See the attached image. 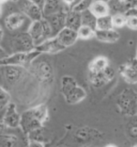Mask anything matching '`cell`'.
<instances>
[{"label": "cell", "instance_id": "obj_33", "mask_svg": "<svg viewBox=\"0 0 137 147\" xmlns=\"http://www.w3.org/2000/svg\"><path fill=\"white\" fill-rule=\"evenodd\" d=\"M124 15L125 16V18L137 17V9H136V7H131L128 10H126Z\"/></svg>", "mask_w": 137, "mask_h": 147}, {"label": "cell", "instance_id": "obj_31", "mask_svg": "<svg viewBox=\"0 0 137 147\" xmlns=\"http://www.w3.org/2000/svg\"><path fill=\"white\" fill-rule=\"evenodd\" d=\"M103 74L104 76V78L107 80V82H110L111 80H113V78L115 77V70L113 68H111L110 65H108L103 70Z\"/></svg>", "mask_w": 137, "mask_h": 147}, {"label": "cell", "instance_id": "obj_28", "mask_svg": "<svg viewBox=\"0 0 137 147\" xmlns=\"http://www.w3.org/2000/svg\"><path fill=\"white\" fill-rule=\"evenodd\" d=\"M18 138L11 135H0V146H14L18 144Z\"/></svg>", "mask_w": 137, "mask_h": 147}, {"label": "cell", "instance_id": "obj_38", "mask_svg": "<svg viewBox=\"0 0 137 147\" xmlns=\"http://www.w3.org/2000/svg\"><path fill=\"white\" fill-rule=\"evenodd\" d=\"M3 34H4V31H3V28H2V27L0 26V40L2 39V38H3Z\"/></svg>", "mask_w": 137, "mask_h": 147}, {"label": "cell", "instance_id": "obj_23", "mask_svg": "<svg viewBox=\"0 0 137 147\" xmlns=\"http://www.w3.org/2000/svg\"><path fill=\"white\" fill-rule=\"evenodd\" d=\"M80 18H82V25H83V26H88L91 28L95 29L96 19H97V18H96L89 9L83 10V11L80 12Z\"/></svg>", "mask_w": 137, "mask_h": 147}, {"label": "cell", "instance_id": "obj_26", "mask_svg": "<svg viewBox=\"0 0 137 147\" xmlns=\"http://www.w3.org/2000/svg\"><path fill=\"white\" fill-rule=\"evenodd\" d=\"M94 34H95V29L91 28L88 26H83V25H82L77 30L78 38L83 40H87L94 38Z\"/></svg>", "mask_w": 137, "mask_h": 147}, {"label": "cell", "instance_id": "obj_18", "mask_svg": "<svg viewBox=\"0 0 137 147\" xmlns=\"http://www.w3.org/2000/svg\"><path fill=\"white\" fill-rule=\"evenodd\" d=\"M82 26V18H80V12L74 11L72 9H70L66 12V21L65 27L73 29L77 31L78 28Z\"/></svg>", "mask_w": 137, "mask_h": 147}, {"label": "cell", "instance_id": "obj_36", "mask_svg": "<svg viewBox=\"0 0 137 147\" xmlns=\"http://www.w3.org/2000/svg\"><path fill=\"white\" fill-rule=\"evenodd\" d=\"M7 56H8V54L7 53L6 50H5L4 49H2L1 47H0V59H4V58L7 57Z\"/></svg>", "mask_w": 137, "mask_h": 147}, {"label": "cell", "instance_id": "obj_10", "mask_svg": "<svg viewBox=\"0 0 137 147\" xmlns=\"http://www.w3.org/2000/svg\"><path fill=\"white\" fill-rule=\"evenodd\" d=\"M110 15L124 14L131 7H136V0H109L107 2Z\"/></svg>", "mask_w": 137, "mask_h": 147}, {"label": "cell", "instance_id": "obj_6", "mask_svg": "<svg viewBox=\"0 0 137 147\" xmlns=\"http://www.w3.org/2000/svg\"><path fill=\"white\" fill-rule=\"evenodd\" d=\"M18 8L27 18L32 21L43 18L42 9L30 0H18L17 2Z\"/></svg>", "mask_w": 137, "mask_h": 147}, {"label": "cell", "instance_id": "obj_5", "mask_svg": "<svg viewBox=\"0 0 137 147\" xmlns=\"http://www.w3.org/2000/svg\"><path fill=\"white\" fill-rule=\"evenodd\" d=\"M10 47L14 53L28 52L35 49V44L28 32H21L11 38Z\"/></svg>", "mask_w": 137, "mask_h": 147}, {"label": "cell", "instance_id": "obj_16", "mask_svg": "<svg viewBox=\"0 0 137 147\" xmlns=\"http://www.w3.org/2000/svg\"><path fill=\"white\" fill-rule=\"evenodd\" d=\"M94 38H97L99 41L106 43H115L120 39V33L116 30L107 29V30H97L95 29Z\"/></svg>", "mask_w": 137, "mask_h": 147}, {"label": "cell", "instance_id": "obj_41", "mask_svg": "<svg viewBox=\"0 0 137 147\" xmlns=\"http://www.w3.org/2000/svg\"><path fill=\"white\" fill-rule=\"evenodd\" d=\"M7 1H8V0H0V3H1V4H3V3L7 2Z\"/></svg>", "mask_w": 137, "mask_h": 147}, {"label": "cell", "instance_id": "obj_21", "mask_svg": "<svg viewBox=\"0 0 137 147\" xmlns=\"http://www.w3.org/2000/svg\"><path fill=\"white\" fill-rule=\"evenodd\" d=\"M62 8L61 4H60V0H45L42 7L43 17L57 13Z\"/></svg>", "mask_w": 137, "mask_h": 147}, {"label": "cell", "instance_id": "obj_4", "mask_svg": "<svg viewBox=\"0 0 137 147\" xmlns=\"http://www.w3.org/2000/svg\"><path fill=\"white\" fill-rule=\"evenodd\" d=\"M118 107L121 113L130 116L136 115V92L133 90H124L118 99Z\"/></svg>", "mask_w": 137, "mask_h": 147}, {"label": "cell", "instance_id": "obj_12", "mask_svg": "<svg viewBox=\"0 0 137 147\" xmlns=\"http://www.w3.org/2000/svg\"><path fill=\"white\" fill-rule=\"evenodd\" d=\"M120 72L126 82L130 84H135L137 82L136 59H132L126 64L121 66L120 69Z\"/></svg>", "mask_w": 137, "mask_h": 147}, {"label": "cell", "instance_id": "obj_24", "mask_svg": "<svg viewBox=\"0 0 137 147\" xmlns=\"http://www.w3.org/2000/svg\"><path fill=\"white\" fill-rule=\"evenodd\" d=\"M113 23H111V15H106L103 17L97 18L96 19V27L95 29L97 30H107L113 29Z\"/></svg>", "mask_w": 137, "mask_h": 147}, {"label": "cell", "instance_id": "obj_11", "mask_svg": "<svg viewBox=\"0 0 137 147\" xmlns=\"http://www.w3.org/2000/svg\"><path fill=\"white\" fill-rule=\"evenodd\" d=\"M35 49L38 50L40 53H49V54H56L65 49L63 46L59 44L56 37L47 38L43 42L37 45Z\"/></svg>", "mask_w": 137, "mask_h": 147}, {"label": "cell", "instance_id": "obj_19", "mask_svg": "<svg viewBox=\"0 0 137 147\" xmlns=\"http://www.w3.org/2000/svg\"><path fill=\"white\" fill-rule=\"evenodd\" d=\"M109 65L108 59L104 56H98L94 58L89 64V73L95 74L101 72Z\"/></svg>", "mask_w": 137, "mask_h": 147}, {"label": "cell", "instance_id": "obj_35", "mask_svg": "<svg viewBox=\"0 0 137 147\" xmlns=\"http://www.w3.org/2000/svg\"><path fill=\"white\" fill-rule=\"evenodd\" d=\"M30 1H32L34 4H36L38 7H39L40 8L42 9V7H43V5H44V1H45V0H30Z\"/></svg>", "mask_w": 137, "mask_h": 147}, {"label": "cell", "instance_id": "obj_20", "mask_svg": "<svg viewBox=\"0 0 137 147\" xmlns=\"http://www.w3.org/2000/svg\"><path fill=\"white\" fill-rule=\"evenodd\" d=\"M89 10L96 18L103 17L110 14L107 3L101 1V0H93V2L90 4L89 7Z\"/></svg>", "mask_w": 137, "mask_h": 147}, {"label": "cell", "instance_id": "obj_25", "mask_svg": "<svg viewBox=\"0 0 137 147\" xmlns=\"http://www.w3.org/2000/svg\"><path fill=\"white\" fill-rule=\"evenodd\" d=\"M89 82L93 86L94 88H101L104 86L105 84H107V80L104 78V76L103 74V71L95 74H90L89 73Z\"/></svg>", "mask_w": 137, "mask_h": 147}, {"label": "cell", "instance_id": "obj_3", "mask_svg": "<svg viewBox=\"0 0 137 147\" xmlns=\"http://www.w3.org/2000/svg\"><path fill=\"white\" fill-rule=\"evenodd\" d=\"M41 53L35 49L28 52H17L0 59V66L14 65L24 67V66L29 65Z\"/></svg>", "mask_w": 137, "mask_h": 147}, {"label": "cell", "instance_id": "obj_37", "mask_svg": "<svg viewBox=\"0 0 137 147\" xmlns=\"http://www.w3.org/2000/svg\"><path fill=\"white\" fill-rule=\"evenodd\" d=\"M6 127H7V126L3 123V121H0V135L3 134V131H5V128H6Z\"/></svg>", "mask_w": 137, "mask_h": 147}, {"label": "cell", "instance_id": "obj_34", "mask_svg": "<svg viewBox=\"0 0 137 147\" xmlns=\"http://www.w3.org/2000/svg\"><path fill=\"white\" fill-rule=\"evenodd\" d=\"M64 2V4L69 7V10L72 9V7H73V3H74V0H62Z\"/></svg>", "mask_w": 137, "mask_h": 147}, {"label": "cell", "instance_id": "obj_1", "mask_svg": "<svg viewBox=\"0 0 137 147\" xmlns=\"http://www.w3.org/2000/svg\"><path fill=\"white\" fill-rule=\"evenodd\" d=\"M48 107L46 104H40L28 109L20 115V123L23 131L26 134L33 130L43 127V123L48 119Z\"/></svg>", "mask_w": 137, "mask_h": 147}, {"label": "cell", "instance_id": "obj_2", "mask_svg": "<svg viewBox=\"0 0 137 147\" xmlns=\"http://www.w3.org/2000/svg\"><path fill=\"white\" fill-rule=\"evenodd\" d=\"M28 32L31 36L35 45H38L47 38H51V29L44 18L32 21Z\"/></svg>", "mask_w": 137, "mask_h": 147}, {"label": "cell", "instance_id": "obj_27", "mask_svg": "<svg viewBox=\"0 0 137 147\" xmlns=\"http://www.w3.org/2000/svg\"><path fill=\"white\" fill-rule=\"evenodd\" d=\"M111 23L113 28H121L125 26L126 18L124 14H113L111 15Z\"/></svg>", "mask_w": 137, "mask_h": 147}, {"label": "cell", "instance_id": "obj_30", "mask_svg": "<svg viewBox=\"0 0 137 147\" xmlns=\"http://www.w3.org/2000/svg\"><path fill=\"white\" fill-rule=\"evenodd\" d=\"M93 2V0H82L78 5H76L74 7H72V9L74 10V11H78V12H82L83 10L89 9L90 4Z\"/></svg>", "mask_w": 137, "mask_h": 147}, {"label": "cell", "instance_id": "obj_22", "mask_svg": "<svg viewBox=\"0 0 137 147\" xmlns=\"http://www.w3.org/2000/svg\"><path fill=\"white\" fill-rule=\"evenodd\" d=\"M78 85L77 82L72 76H63L61 79V85H60V92L63 96L67 94L70 90H72L74 87Z\"/></svg>", "mask_w": 137, "mask_h": 147}, {"label": "cell", "instance_id": "obj_7", "mask_svg": "<svg viewBox=\"0 0 137 147\" xmlns=\"http://www.w3.org/2000/svg\"><path fill=\"white\" fill-rule=\"evenodd\" d=\"M66 12L63 9L60 11L54 13L49 16L43 17L47 22L49 23L50 29H51V38L56 37L60 30L65 28V21H66Z\"/></svg>", "mask_w": 137, "mask_h": 147}, {"label": "cell", "instance_id": "obj_40", "mask_svg": "<svg viewBox=\"0 0 137 147\" xmlns=\"http://www.w3.org/2000/svg\"><path fill=\"white\" fill-rule=\"evenodd\" d=\"M2 17V4L0 3V18Z\"/></svg>", "mask_w": 137, "mask_h": 147}, {"label": "cell", "instance_id": "obj_13", "mask_svg": "<svg viewBox=\"0 0 137 147\" xmlns=\"http://www.w3.org/2000/svg\"><path fill=\"white\" fill-rule=\"evenodd\" d=\"M56 38H57V40L61 46H63L65 49H67L68 47L72 46L77 41L78 39L77 31L65 27L56 35Z\"/></svg>", "mask_w": 137, "mask_h": 147}, {"label": "cell", "instance_id": "obj_15", "mask_svg": "<svg viewBox=\"0 0 137 147\" xmlns=\"http://www.w3.org/2000/svg\"><path fill=\"white\" fill-rule=\"evenodd\" d=\"M27 17L21 12H16L8 15L5 19V25L10 31H17L22 28L24 23L26 22Z\"/></svg>", "mask_w": 137, "mask_h": 147}, {"label": "cell", "instance_id": "obj_43", "mask_svg": "<svg viewBox=\"0 0 137 147\" xmlns=\"http://www.w3.org/2000/svg\"><path fill=\"white\" fill-rule=\"evenodd\" d=\"M101 1H103V2H106V3H107V2L109 1V0H101Z\"/></svg>", "mask_w": 137, "mask_h": 147}, {"label": "cell", "instance_id": "obj_39", "mask_svg": "<svg viewBox=\"0 0 137 147\" xmlns=\"http://www.w3.org/2000/svg\"><path fill=\"white\" fill-rule=\"evenodd\" d=\"M80 1H82V0H74V3H73V7H74L76 5H78Z\"/></svg>", "mask_w": 137, "mask_h": 147}, {"label": "cell", "instance_id": "obj_14", "mask_svg": "<svg viewBox=\"0 0 137 147\" xmlns=\"http://www.w3.org/2000/svg\"><path fill=\"white\" fill-rule=\"evenodd\" d=\"M3 123L10 128H16L19 126L20 123V115L16 110V105L14 103H9L6 110V113L4 114L2 119Z\"/></svg>", "mask_w": 137, "mask_h": 147}, {"label": "cell", "instance_id": "obj_9", "mask_svg": "<svg viewBox=\"0 0 137 147\" xmlns=\"http://www.w3.org/2000/svg\"><path fill=\"white\" fill-rule=\"evenodd\" d=\"M33 74L43 82H50L53 79V69L49 62L42 60L35 64L33 67Z\"/></svg>", "mask_w": 137, "mask_h": 147}, {"label": "cell", "instance_id": "obj_8", "mask_svg": "<svg viewBox=\"0 0 137 147\" xmlns=\"http://www.w3.org/2000/svg\"><path fill=\"white\" fill-rule=\"evenodd\" d=\"M25 73H26V70H25L24 67H21V66H4L3 75L5 82H7V85H14L18 83L24 77Z\"/></svg>", "mask_w": 137, "mask_h": 147}, {"label": "cell", "instance_id": "obj_17", "mask_svg": "<svg viewBox=\"0 0 137 147\" xmlns=\"http://www.w3.org/2000/svg\"><path fill=\"white\" fill-rule=\"evenodd\" d=\"M86 96H87V93H86L85 90L82 87H80L79 85H77L72 90H70V92L64 96V98L67 103L76 104L83 100L86 98Z\"/></svg>", "mask_w": 137, "mask_h": 147}, {"label": "cell", "instance_id": "obj_32", "mask_svg": "<svg viewBox=\"0 0 137 147\" xmlns=\"http://www.w3.org/2000/svg\"><path fill=\"white\" fill-rule=\"evenodd\" d=\"M125 26H127L130 29L136 30V28H137V17H129V18H126Z\"/></svg>", "mask_w": 137, "mask_h": 147}, {"label": "cell", "instance_id": "obj_29", "mask_svg": "<svg viewBox=\"0 0 137 147\" xmlns=\"http://www.w3.org/2000/svg\"><path fill=\"white\" fill-rule=\"evenodd\" d=\"M10 99L11 97H10L9 93L0 86V109H3L4 107L7 106L9 104Z\"/></svg>", "mask_w": 137, "mask_h": 147}, {"label": "cell", "instance_id": "obj_42", "mask_svg": "<svg viewBox=\"0 0 137 147\" xmlns=\"http://www.w3.org/2000/svg\"><path fill=\"white\" fill-rule=\"evenodd\" d=\"M9 1H12V2H18V0H9Z\"/></svg>", "mask_w": 137, "mask_h": 147}]
</instances>
